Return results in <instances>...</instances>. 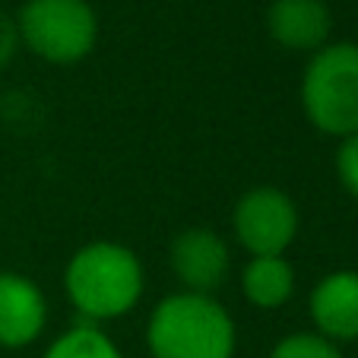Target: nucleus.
Masks as SVG:
<instances>
[{
	"mask_svg": "<svg viewBox=\"0 0 358 358\" xmlns=\"http://www.w3.org/2000/svg\"><path fill=\"white\" fill-rule=\"evenodd\" d=\"M51 304L29 273L0 270V349L20 352L35 345L48 330Z\"/></svg>",
	"mask_w": 358,
	"mask_h": 358,
	"instance_id": "nucleus-7",
	"label": "nucleus"
},
{
	"mask_svg": "<svg viewBox=\"0 0 358 358\" xmlns=\"http://www.w3.org/2000/svg\"><path fill=\"white\" fill-rule=\"evenodd\" d=\"M266 35L282 51L311 57L333 41V10L327 0H270Z\"/></svg>",
	"mask_w": 358,
	"mask_h": 358,
	"instance_id": "nucleus-9",
	"label": "nucleus"
},
{
	"mask_svg": "<svg viewBox=\"0 0 358 358\" xmlns=\"http://www.w3.org/2000/svg\"><path fill=\"white\" fill-rule=\"evenodd\" d=\"M169 270L181 292L216 295L231 276V244L206 225L178 231L169 244Z\"/></svg>",
	"mask_w": 358,
	"mask_h": 358,
	"instance_id": "nucleus-6",
	"label": "nucleus"
},
{
	"mask_svg": "<svg viewBox=\"0 0 358 358\" xmlns=\"http://www.w3.org/2000/svg\"><path fill=\"white\" fill-rule=\"evenodd\" d=\"M298 231L301 210L276 184L248 187L231 206V238L248 257H285Z\"/></svg>",
	"mask_w": 358,
	"mask_h": 358,
	"instance_id": "nucleus-5",
	"label": "nucleus"
},
{
	"mask_svg": "<svg viewBox=\"0 0 358 358\" xmlns=\"http://www.w3.org/2000/svg\"><path fill=\"white\" fill-rule=\"evenodd\" d=\"M64 298L83 324H115L146 295V266L124 241H86L64 264Z\"/></svg>",
	"mask_w": 358,
	"mask_h": 358,
	"instance_id": "nucleus-1",
	"label": "nucleus"
},
{
	"mask_svg": "<svg viewBox=\"0 0 358 358\" xmlns=\"http://www.w3.org/2000/svg\"><path fill=\"white\" fill-rule=\"evenodd\" d=\"M308 317L330 343H358V270L324 273L308 292Z\"/></svg>",
	"mask_w": 358,
	"mask_h": 358,
	"instance_id": "nucleus-8",
	"label": "nucleus"
},
{
	"mask_svg": "<svg viewBox=\"0 0 358 358\" xmlns=\"http://www.w3.org/2000/svg\"><path fill=\"white\" fill-rule=\"evenodd\" d=\"M241 298L257 311H282L295 298L298 276L289 257H248L238 273Z\"/></svg>",
	"mask_w": 358,
	"mask_h": 358,
	"instance_id": "nucleus-10",
	"label": "nucleus"
},
{
	"mask_svg": "<svg viewBox=\"0 0 358 358\" xmlns=\"http://www.w3.org/2000/svg\"><path fill=\"white\" fill-rule=\"evenodd\" d=\"M298 101L317 134L345 140L358 134V41H327L308 57Z\"/></svg>",
	"mask_w": 358,
	"mask_h": 358,
	"instance_id": "nucleus-3",
	"label": "nucleus"
},
{
	"mask_svg": "<svg viewBox=\"0 0 358 358\" xmlns=\"http://www.w3.org/2000/svg\"><path fill=\"white\" fill-rule=\"evenodd\" d=\"M41 358H124V352L105 327L76 320L45 345Z\"/></svg>",
	"mask_w": 358,
	"mask_h": 358,
	"instance_id": "nucleus-11",
	"label": "nucleus"
},
{
	"mask_svg": "<svg viewBox=\"0 0 358 358\" xmlns=\"http://www.w3.org/2000/svg\"><path fill=\"white\" fill-rule=\"evenodd\" d=\"M333 171H336V181L352 200H358V134L345 136L336 143V152H333Z\"/></svg>",
	"mask_w": 358,
	"mask_h": 358,
	"instance_id": "nucleus-13",
	"label": "nucleus"
},
{
	"mask_svg": "<svg viewBox=\"0 0 358 358\" xmlns=\"http://www.w3.org/2000/svg\"><path fill=\"white\" fill-rule=\"evenodd\" d=\"M266 358H345L343 345L324 339L314 330H295L285 333L273 343V349L266 352Z\"/></svg>",
	"mask_w": 358,
	"mask_h": 358,
	"instance_id": "nucleus-12",
	"label": "nucleus"
},
{
	"mask_svg": "<svg viewBox=\"0 0 358 358\" xmlns=\"http://www.w3.org/2000/svg\"><path fill=\"white\" fill-rule=\"evenodd\" d=\"M13 20L22 51L51 67L83 64L99 48L101 22L89 0H22Z\"/></svg>",
	"mask_w": 358,
	"mask_h": 358,
	"instance_id": "nucleus-4",
	"label": "nucleus"
},
{
	"mask_svg": "<svg viewBox=\"0 0 358 358\" xmlns=\"http://www.w3.org/2000/svg\"><path fill=\"white\" fill-rule=\"evenodd\" d=\"M20 51H22V41H20V29H16L13 13L0 10V73L16 61Z\"/></svg>",
	"mask_w": 358,
	"mask_h": 358,
	"instance_id": "nucleus-14",
	"label": "nucleus"
},
{
	"mask_svg": "<svg viewBox=\"0 0 358 358\" xmlns=\"http://www.w3.org/2000/svg\"><path fill=\"white\" fill-rule=\"evenodd\" d=\"M149 358H235L238 327L216 295L171 292L146 320Z\"/></svg>",
	"mask_w": 358,
	"mask_h": 358,
	"instance_id": "nucleus-2",
	"label": "nucleus"
}]
</instances>
